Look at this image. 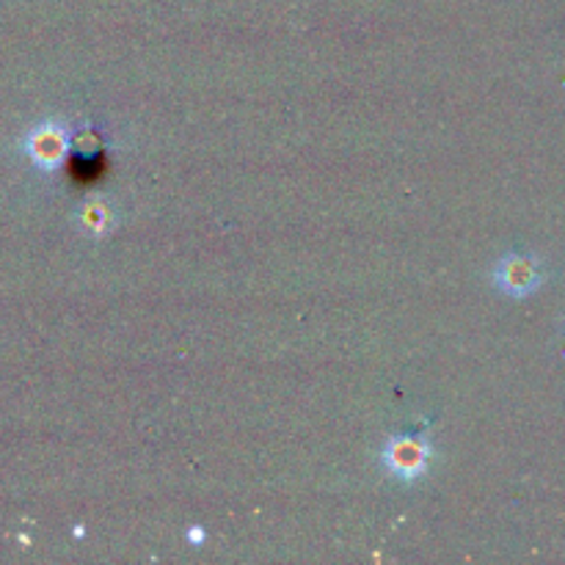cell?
<instances>
[{"label":"cell","instance_id":"obj_1","mask_svg":"<svg viewBox=\"0 0 565 565\" xmlns=\"http://www.w3.org/2000/svg\"><path fill=\"white\" fill-rule=\"evenodd\" d=\"M434 447L425 434H395L381 450V463L401 483H417L428 475Z\"/></svg>","mask_w":565,"mask_h":565},{"label":"cell","instance_id":"obj_2","mask_svg":"<svg viewBox=\"0 0 565 565\" xmlns=\"http://www.w3.org/2000/svg\"><path fill=\"white\" fill-rule=\"evenodd\" d=\"M72 149L70 130L61 121H44L36 125L25 138V152L31 163L44 174H55L66 163Z\"/></svg>","mask_w":565,"mask_h":565},{"label":"cell","instance_id":"obj_3","mask_svg":"<svg viewBox=\"0 0 565 565\" xmlns=\"http://www.w3.org/2000/svg\"><path fill=\"white\" fill-rule=\"evenodd\" d=\"M494 287L508 298H527L544 285V265L530 254H505L494 265Z\"/></svg>","mask_w":565,"mask_h":565},{"label":"cell","instance_id":"obj_4","mask_svg":"<svg viewBox=\"0 0 565 565\" xmlns=\"http://www.w3.org/2000/svg\"><path fill=\"white\" fill-rule=\"evenodd\" d=\"M116 221H119V213L110 204V199L103 196L86 199L75 213L77 230L86 237H108L116 230Z\"/></svg>","mask_w":565,"mask_h":565},{"label":"cell","instance_id":"obj_5","mask_svg":"<svg viewBox=\"0 0 565 565\" xmlns=\"http://www.w3.org/2000/svg\"><path fill=\"white\" fill-rule=\"evenodd\" d=\"M204 539H207V533H204V530L199 527V524H196V527L188 530V541H191L193 546H202V544H204Z\"/></svg>","mask_w":565,"mask_h":565}]
</instances>
